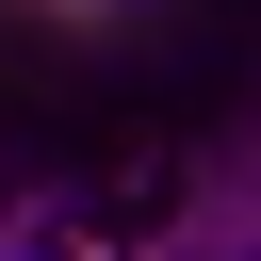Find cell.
I'll use <instances>...</instances> for the list:
<instances>
[{
  "mask_svg": "<svg viewBox=\"0 0 261 261\" xmlns=\"http://www.w3.org/2000/svg\"><path fill=\"white\" fill-rule=\"evenodd\" d=\"M33 261H114V228H49V245H33Z\"/></svg>",
  "mask_w": 261,
  "mask_h": 261,
  "instance_id": "1",
  "label": "cell"
}]
</instances>
